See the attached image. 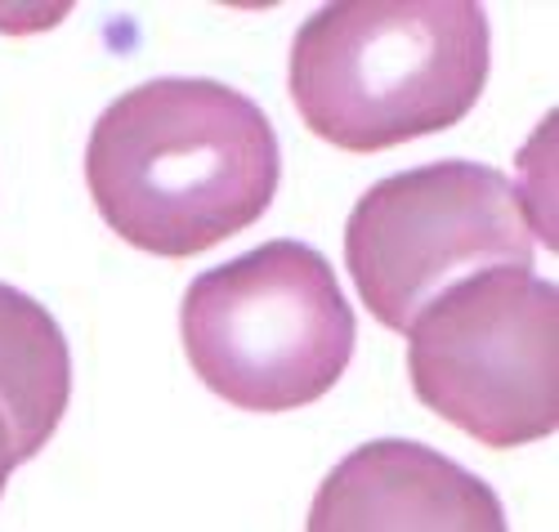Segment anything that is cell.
I'll list each match as a JSON object with an SVG mask.
<instances>
[{
  "label": "cell",
  "instance_id": "obj_1",
  "mask_svg": "<svg viewBox=\"0 0 559 532\" xmlns=\"http://www.w3.org/2000/svg\"><path fill=\"white\" fill-rule=\"evenodd\" d=\"M283 153L255 99L206 76L126 90L90 130L85 184L130 247L189 260L251 228L277 192Z\"/></svg>",
  "mask_w": 559,
  "mask_h": 532
},
{
  "label": "cell",
  "instance_id": "obj_2",
  "mask_svg": "<svg viewBox=\"0 0 559 532\" xmlns=\"http://www.w3.org/2000/svg\"><path fill=\"white\" fill-rule=\"evenodd\" d=\"M488 81V14L471 0H345L313 10L287 90L345 153H385L471 117Z\"/></svg>",
  "mask_w": 559,
  "mask_h": 532
},
{
  "label": "cell",
  "instance_id": "obj_3",
  "mask_svg": "<svg viewBox=\"0 0 559 532\" xmlns=\"http://www.w3.org/2000/svg\"><path fill=\"white\" fill-rule=\"evenodd\" d=\"M179 335L198 380L224 403L296 412L345 376L358 327L328 256L273 237L193 277Z\"/></svg>",
  "mask_w": 559,
  "mask_h": 532
},
{
  "label": "cell",
  "instance_id": "obj_4",
  "mask_svg": "<svg viewBox=\"0 0 559 532\" xmlns=\"http://www.w3.org/2000/svg\"><path fill=\"white\" fill-rule=\"evenodd\" d=\"M412 390L488 448L559 429V292L533 269L456 282L407 327Z\"/></svg>",
  "mask_w": 559,
  "mask_h": 532
},
{
  "label": "cell",
  "instance_id": "obj_5",
  "mask_svg": "<svg viewBox=\"0 0 559 532\" xmlns=\"http://www.w3.org/2000/svg\"><path fill=\"white\" fill-rule=\"evenodd\" d=\"M367 314L407 331L443 292L488 269H533L520 188L479 162H430L371 184L345 224Z\"/></svg>",
  "mask_w": 559,
  "mask_h": 532
},
{
  "label": "cell",
  "instance_id": "obj_6",
  "mask_svg": "<svg viewBox=\"0 0 559 532\" xmlns=\"http://www.w3.org/2000/svg\"><path fill=\"white\" fill-rule=\"evenodd\" d=\"M305 532H510L501 497L452 457L377 439L318 483Z\"/></svg>",
  "mask_w": 559,
  "mask_h": 532
},
{
  "label": "cell",
  "instance_id": "obj_7",
  "mask_svg": "<svg viewBox=\"0 0 559 532\" xmlns=\"http://www.w3.org/2000/svg\"><path fill=\"white\" fill-rule=\"evenodd\" d=\"M72 399V354L40 300L0 282V421H5L19 465L32 461Z\"/></svg>",
  "mask_w": 559,
  "mask_h": 532
},
{
  "label": "cell",
  "instance_id": "obj_8",
  "mask_svg": "<svg viewBox=\"0 0 559 532\" xmlns=\"http://www.w3.org/2000/svg\"><path fill=\"white\" fill-rule=\"evenodd\" d=\"M14 465H19V457H14V439H10L5 421H0V493H5V478L14 474Z\"/></svg>",
  "mask_w": 559,
  "mask_h": 532
}]
</instances>
